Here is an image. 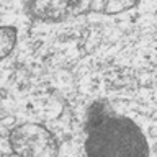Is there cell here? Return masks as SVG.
Listing matches in <instances>:
<instances>
[{"label": "cell", "mask_w": 157, "mask_h": 157, "mask_svg": "<svg viewBox=\"0 0 157 157\" xmlns=\"http://www.w3.org/2000/svg\"><path fill=\"white\" fill-rule=\"evenodd\" d=\"M17 44V29L12 26L2 28V57H7Z\"/></svg>", "instance_id": "cell-5"}, {"label": "cell", "mask_w": 157, "mask_h": 157, "mask_svg": "<svg viewBox=\"0 0 157 157\" xmlns=\"http://www.w3.org/2000/svg\"><path fill=\"white\" fill-rule=\"evenodd\" d=\"M137 0H74V8L80 12L115 15L132 8Z\"/></svg>", "instance_id": "cell-4"}, {"label": "cell", "mask_w": 157, "mask_h": 157, "mask_svg": "<svg viewBox=\"0 0 157 157\" xmlns=\"http://www.w3.org/2000/svg\"><path fill=\"white\" fill-rule=\"evenodd\" d=\"M72 0H33L29 3V13L39 20L59 21L69 13Z\"/></svg>", "instance_id": "cell-3"}, {"label": "cell", "mask_w": 157, "mask_h": 157, "mask_svg": "<svg viewBox=\"0 0 157 157\" xmlns=\"http://www.w3.org/2000/svg\"><path fill=\"white\" fill-rule=\"evenodd\" d=\"M85 154L92 157L147 155L149 146L134 121L116 115L105 103H95L87 115Z\"/></svg>", "instance_id": "cell-1"}, {"label": "cell", "mask_w": 157, "mask_h": 157, "mask_svg": "<svg viewBox=\"0 0 157 157\" xmlns=\"http://www.w3.org/2000/svg\"><path fill=\"white\" fill-rule=\"evenodd\" d=\"M8 141L12 151L23 157H52L59 152L54 134L36 123H25L13 128Z\"/></svg>", "instance_id": "cell-2"}]
</instances>
